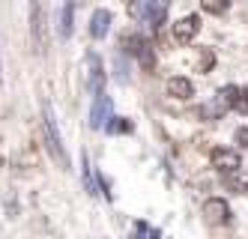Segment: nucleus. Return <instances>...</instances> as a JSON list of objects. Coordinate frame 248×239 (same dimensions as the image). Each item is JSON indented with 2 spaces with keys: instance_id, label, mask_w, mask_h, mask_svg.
I'll list each match as a JSON object with an SVG mask.
<instances>
[{
  "instance_id": "20e7f679",
  "label": "nucleus",
  "mask_w": 248,
  "mask_h": 239,
  "mask_svg": "<svg viewBox=\"0 0 248 239\" xmlns=\"http://www.w3.org/2000/svg\"><path fill=\"white\" fill-rule=\"evenodd\" d=\"M129 12L135 18H140V21L153 24V30H158V27H162V21H165V15H168V6L165 3H132Z\"/></svg>"
},
{
  "instance_id": "423d86ee",
  "label": "nucleus",
  "mask_w": 248,
  "mask_h": 239,
  "mask_svg": "<svg viewBox=\"0 0 248 239\" xmlns=\"http://www.w3.org/2000/svg\"><path fill=\"white\" fill-rule=\"evenodd\" d=\"M203 215L209 224H230V207L224 197H209L203 204Z\"/></svg>"
},
{
  "instance_id": "aec40b11",
  "label": "nucleus",
  "mask_w": 248,
  "mask_h": 239,
  "mask_svg": "<svg viewBox=\"0 0 248 239\" xmlns=\"http://www.w3.org/2000/svg\"><path fill=\"white\" fill-rule=\"evenodd\" d=\"M0 72H3V63H0ZM0 78H3V75H0Z\"/></svg>"
},
{
  "instance_id": "f03ea898",
  "label": "nucleus",
  "mask_w": 248,
  "mask_h": 239,
  "mask_svg": "<svg viewBox=\"0 0 248 239\" xmlns=\"http://www.w3.org/2000/svg\"><path fill=\"white\" fill-rule=\"evenodd\" d=\"M209 161H212V168L218 174H224V176L233 174V171H242V156H239V150H233V146H216Z\"/></svg>"
},
{
  "instance_id": "dca6fc26",
  "label": "nucleus",
  "mask_w": 248,
  "mask_h": 239,
  "mask_svg": "<svg viewBox=\"0 0 248 239\" xmlns=\"http://www.w3.org/2000/svg\"><path fill=\"white\" fill-rule=\"evenodd\" d=\"M233 111L248 114V90H242V87H239V96H236V102H233Z\"/></svg>"
},
{
  "instance_id": "2eb2a0df",
  "label": "nucleus",
  "mask_w": 248,
  "mask_h": 239,
  "mask_svg": "<svg viewBox=\"0 0 248 239\" xmlns=\"http://www.w3.org/2000/svg\"><path fill=\"white\" fill-rule=\"evenodd\" d=\"M111 120H114V123H108V126H105L111 135H117V132H132V123H126L123 117H111Z\"/></svg>"
},
{
  "instance_id": "6ab92c4d",
  "label": "nucleus",
  "mask_w": 248,
  "mask_h": 239,
  "mask_svg": "<svg viewBox=\"0 0 248 239\" xmlns=\"http://www.w3.org/2000/svg\"><path fill=\"white\" fill-rule=\"evenodd\" d=\"M227 6H230V3H203L206 12H227Z\"/></svg>"
},
{
  "instance_id": "a211bd4d",
  "label": "nucleus",
  "mask_w": 248,
  "mask_h": 239,
  "mask_svg": "<svg viewBox=\"0 0 248 239\" xmlns=\"http://www.w3.org/2000/svg\"><path fill=\"white\" fill-rule=\"evenodd\" d=\"M212 63H216V57H212L209 51H203V60H198V69H201V72H209Z\"/></svg>"
},
{
  "instance_id": "6e6552de",
  "label": "nucleus",
  "mask_w": 248,
  "mask_h": 239,
  "mask_svg": "<svg viewBox=\"0 0 248 239\" xmlns=\"http://www.w3.org/2000/svg\"><path fill=\"white\" fill-rule=\"evenodd\" d=\"M87 63H90V90H93V99L96 96H105V69H102V60L99 54H87Z\"/></svg>"
},
{
  "instance_id": "1a4fd4ad",
  "label": "nucleus",
  "mask_w": 248,
  "mask_h": 239,
  "mask_svg": "<svg viewBox=\"0 0 248 239\" xmlns=\"http://www.w3.org/2000/svg\"><path fill=\"white\" fill-rule=\"evenodd\" d=\"M165 90H168V96H170V99H180V102L194 96V84H191L188 78H183V75H173V78H168Z\"/></svg>"
},
{
  "instance_id": "f3484780",
  "label": "nucleus",
  "mask_w": 248,
  "mask_h": 239,
  "mask_svg": "<svg viewBox=\"0 0 248 239\" xmlns=\"http://www.w3.org/2000/svg\"><path fill=\"white\" fill-rule=\"evenodd\" d=\"M233 141H236V146H242V150H248V126H239V128H236Z\"/></svg>"
},
{
  "instance_id": "f8f14e48",
  "label": "nucleus",
  "mask_w": 248,
  "mask_h": 239,
  "mask_svg": "<svg viewBox=\"0 0 248 239\" xmlns=\"http://www.w3.org/2000/svg\"><path fill=\"white\" fill-rule=\"evenodd\" d=\"M224 186L233 194H248V171H233L224 176Z\"/></svg>"
},
{
  "instance_id": "9d476101",
  "label": "nucleus",
  "mask_w": 248,
  "mask_h": 239,
  "mask_svg": "<svg viewBox=\"0 0 248 239\" xmlns=\"http://www.w3.org/2000/svg\"><path fill=\"white\" fill-rule=\"evenodd\" d=\"M108 120H111V99L108 96H96L93 99V111H90V126L102 128V126H108Z\"/></svg>"
},
{
  "instance_id": "7ed1b4c3",
  "label": "nucleus",
  "mask_w": 248,
  "mask_h": 239,
  "mask_svg": "<svg viewBox=\"0 0 248 239\" xmlns=\"http://www.w3.org/2000/svg\"><path fill=\"white\" fill-rule=\"evenodd\" d=\"M120 45H123V51H129L132 57H138L140 63H144L147 69L155 63V57H153V51H150V42L144 39V36H138V33H123V39H120Z\"/></svg>"
},
{
  "instance_id": "ddd939ff",
  "label": "nucleus",
  "mask_w": 248,
  "mask_h": 239,
  "mask_svg": "<svg viewBox=\"0 0 248 239\" xmlns=\"http://www.w3.org/2000/svg\"><path fill=\"white\" fill-rule=\"evenodd\" d=\"M224 114H227V108H224L218 99H212V102L201 105V117H203V120H221Z\"/></svg>"
},
{
  "instance_id": "4468645a",
  "label": "nucleus",
  "mask_w": 248,
  "mask_h": 239,
  "mask_svg": "<svg viewBox=\"0 0 248 239\" xmlns=\"http://www.w3.org/2000/svg\"><path fill=\"white\" fill-rule=\"evenodd\" d=\"M72 15H75V6H72V3H66V6L60 9V36H63V39H69V36H72Z\"/></svg>"
},
{
  "instance_id": "39448f33",
  "label": "nucleus",
  "mask_w": 248,
  "mask_h": 239,
  "mask_svg": "<svg viewBox=\"0 0 248 239\" xmlns=\"http://www.w3.org/2000/svg\"><path fill=\"white\" fill-rule=\"evenodd\" d=\"M30 33H33V51H45V9L42 3H30Z\"/></svg>"
},
{
  "instance_id": "f257e3e1",
  "label": "nucleus",
  "mask_w": 248,
  "mask_h": 239,
  "mask_svg": "<svg viewBox=\"0 0 248 239\" xmlns=\"http://www.w3.org/2000/svg\"><path fill=\"white\" fill-rule=\"evenodd\" d=\"M42 135H45V150H48V156L54 159L60 168H66L69 159H66V150H63V138H60V128H57L54 111H51L48 102L42 105Z\"/></svg>"
},
{
  "instance_id": "0eeeda50",
  "label": "nucleus",
  "mask_w": 248,
  "mask_h": 239,
  "mask_svg": "<svg viewBox=\"0 0 248 239\" xmlns=\"http://www.w3.org/2000/svg\"><path fill=\"white\" fill-rule=\"evenodd\" d=\"M198 33H201V18L198 15H186V18H180V21L173 24V39L180 45H188Z\"/></svg>"
},
{
  "instance_id": "9b49d317",
  "label": "nucleus",
  "mask_w": 248,
  "mask_h": 239,
  "mask_svg": "<svg viewBox=\"0 0 248 239\" xmlns=\"http://www.w3.org/2000/svg\"><path fill=\"white\" fill-rule=\"evenodd\" d=\"M111 30V12L108 9H96L93 18H90V36L93 39H105Z\"/></svg>"
}]
</instances>
